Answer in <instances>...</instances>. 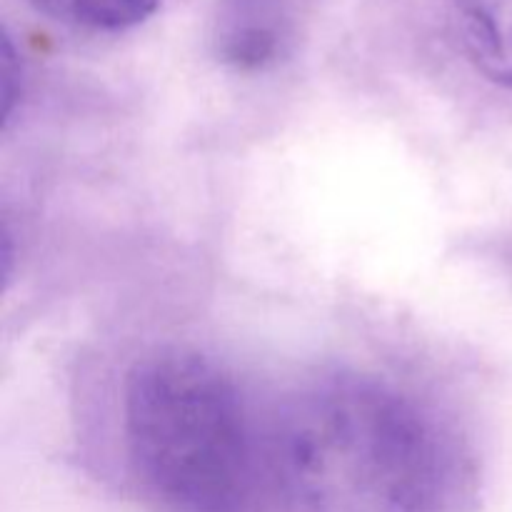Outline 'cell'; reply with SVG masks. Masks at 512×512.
<instances>
[{
  "mask_svg": "<svg viewBox=\"0 0 512 512\" xmlns=\"http://www.w3.org/2000/svg\"><path fill=\"white\" fill-rule=\"evenodd\" d=\"M270 512H470L480 473L458 425L380 373L305 378L268 413Z\"/></svg>",
  "mask_w": 512,
  "mask_h": 512,
  "instance_id": "1",
  "label": "cell"
},
{
  "mask_svg": "<svg viewBox=\"0 0 512 512\" xmlns=\"http://www.w3.org/2000/svg\"><path fill=\"white\" fill-rule=\"evenodd\" d=\"M123 445L145 498L168 512H270L268 415L233 373L193 348L133 365Z\"/></svg>",
  "mask_w": 512,
  "mask_h": 512,
  "instance_id": "2",
  "label": "cell"
},
{
  "mask_svg": "<svg viewBox=\"0 0 512 512\" xmlns=\"http://www.w3.org/2000/svg\"><path fill=\"white\" fill-rule=\"evenodd\" d=\"M298 0H215L210 48L220 65L240 75L280 68L298 48Z\"/></svg>",
  "mask_w": 512,
  "mask_h": 512,
  "instance_id": "3",
  "label": "cell"
},
{
  "mask_svg": "<svg viewBox=\"0 0 512 512\" xmlns=\"http://www.w3.org/2000/svg\"><path fill=\"white\" fill-rule=\"evenodd\" d=\"M468 60L485 80L512 90V0H450Z\"/></svg>",
  "mask_w": 512,
  "mask_h": 512,
  "instance_id": "4",
  "label": "cell"
},
{
  "mask_svg": "<svg viewBox=\"0 0 512 512\" xmlns=\"http://www.w3.org/2000/svg\"><path fill=\"white\" fill-rule=\"evenodd\" d=\"M35 13L83 33H123L153 18L165 0H25Z\"/></svg>",
  "mask_w": 512,
  "mask_h": 512,
  "instance_id": "5",
  "label": "cell"
}]
</instances>
